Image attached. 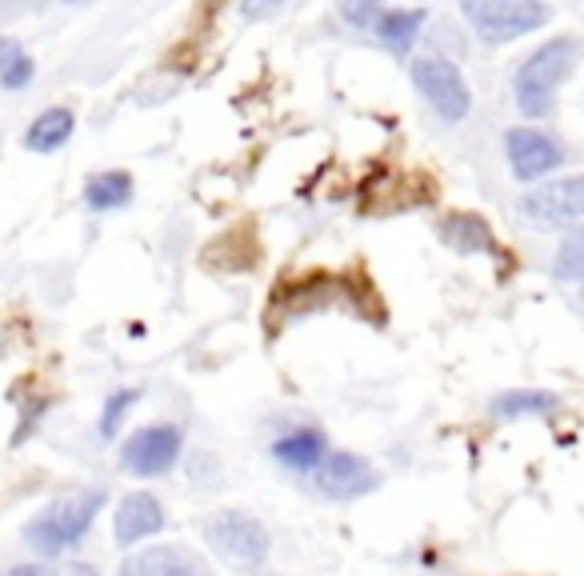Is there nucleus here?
<instances>
[{
  "label": "nucleus",
  "mask_w": 584,
  "mask_h": 576,
  "mask_svg": "<svg viewBox=\"0 0 584 576\" xmlns=\"http://www.w3.org/2000/svg\"><path fill=\"white\" fill-rule=\"evenodd\" d=\"M180 460V428L176 424H149L125 440L120 465L137 477H164Z\"/></svg>",
  "instance_id": "6"
},
{
  "label": "nucleus",
  "mask_w": 584,
  "mask_h": 576,
  "mask_svg": "<svg viewBox=\"0 0 584 576\" xmlns=\"http://www.w3.org/2000/svg\"><path fill=\"white\" fill-rule=\"evenodd\" d=\"M561 404V400L552 397V392H540V388H516V392H501V397L492 400V412L501 416V421H521V416H545Z\"/></svg>",
  "instance_id": "17"
},
{
  "label": "nucleus",
  "mask_w": 584,
  "mask_h": 576,
  "mask_svg": "<svg viewBox=\"0 0 584 576\" xmlns=\"http://www.w3.org/2000/svg\"><path fill=\"white\" fill-rule=\"evenodd\" d=\"M501 4H509V0H460V12H465L468 21H472V28H477V24L489 21V16L501 9Z\"/></svg>",
  "instance_id": "22"
},
{
  "label": "nucleus",
  "mask_w": 584,
  "mask_h": 576,
  "mask_svg": "<svg viewBox=\"0 0 584 576\" xmlns=\"http://www.w3.org/2000/svg\"><path fill=\"white\" fill-rule=\"evenodd\" d=\"M516 209H521V216L533 228H573L584 212V180L569 177V180L540 185V189L525 192Z\"/></svg>",
  "instance_id": "5"
},
{
  "label": "nucleus",
  "mask_w": 584,
  "mask_h": 576,
  "mask_svg": "<svg viewBox=\"0 0 584 576\" xmlns=\"http://www.w3.org/2000/svg\"><path fill=\"white\" fill-rule=\"evenodd\" d=\"M164 529V508L152 493H129L117 508V544L132 549V544L149 541Z\"/></svg>",
  "instance_id": "11"
},
{
  "label": "nucleus",
  "mask_w": 584,
  "mask_h": 576,
  "mask_svg": "<svg viewBox=\"0 0 584 576\" xmlns=\"http://www.w3.org/2000/svg\"><path fill=\"white\" fill-rule=\"evenodd\" d=\"M576 40L573 36H557L549 45H540L533 57L516 69L513 93H516V108L521 117L540 120L552 113V101H557V89H561L576 69Z\"/></svg>",
  "instance_id": "1"
},
{
  "label": "nucleus",
  "mask_w": 584,
  "mask_h": 576,
  "mask_svg": "<svg viewBox=\"0 0 584 576\" xmlns=\"http://www.w3.org/2000/svg\"><path fill=\"white\" fill-rule=\"evenodd\" d=\"M101 508H105V493H93V489L72 493V496H65V501H57L48 513H40L36 520H28V525H24V541H28V549H33L36 556L52 561V556H60L69 544H77L84 532L93 529V520Z\"/></svg>",
  "instance_id": "2"
},
{
  "label": "nucleus",
  "mask_w": 584,
  "mask_h": 576,
  "mask_svg": "<svg viewBox=\"0 0 584 576\" xmlns=\"http://www.w3.org/2000/svg\"><path fill=\"white\" fill-rule=\"evenodd\" d=\"M504 153L516 180H540L564 165V144L540 129H513L504 137Z\"/></svg>",
  "instance_id": "7"
},
{
  "label": "nucleus",
  "mask_w": 584,
  "mask_h": 576,
  "mask_svg": "<svg viewBox=\"0 0 584 576\" xmlns=\"http://www.w3.org/2000/svg\"><path fill=\"white\" fill-rule=\"evenodd\" d=\"M441 240L456 248L460 257H480V252H497V236H492L489 221L477 212H448L441 221Z\"/></svg>",
  "instance_id": "12"
},
{
  "label": "nucleus",
  "mask_w": 584,
  "mask_h": 576,
  "mask_svg": "<svg viewBox=\"0 0 584 576\" xmlns=\"http://www.w3.org/2000/svg\"><path fill=\"white\" fill-rule=\"evenodd\" d=\"M549 21H552V9L545 0H509V4H501V9L492 12L489 21L477 24V36L489 40V45H509L516 36L545 28Z\"/></svg>",
  "instance_id": "8"
},
{
  "label": "nucleus",
  "mask_w": 584,
  "mask_h": 576,
  "mask_svg": "<svg viewBox=\"0 0 584 576\" xmlns=\"http://www.w3.org/2000/svg\"><path fill=\"white\" fill-rule=\"evenodd\" d=\"M72 129H77V117L69 108H45L24 132V149L28 153H57V149H65L72 141Z\"/></svg>",
  "instance_id": "15"
},
{
  "label": "nucleus",
  "mask_w": 584,
  "mask_h": 576,
  "mask_svg": "<svg viewBox=\"0 0 584 576\" xmlns=\"http://www.w3.org/2000/svg\"><path fill=\"white\" fill-rule=\"evenodd\" d=\"M284 0H241V12H245L248 21H260V16H272V12H281Z\"/></svg>",
  "instance_id": "23"
},
{
  "label": "nucleus",
  "mask_w": 584,
  "mask_h": 576,
  "mask_svg": "<svg viewBox=\"0 0 584 576\" xmlns=\"http://www.w3.org/2000/svg\"><path fill=\"white\" fill-rule=\"evenodd\" d=\"M328 452V440L320 428H292L272 445V460L289 472H313Z\"/></svg>",
  "instance_id": "13"
},
{
  "label": "nucleus",
  "mask_w": 584,
  "mask_h": 576,
  "mask_svg": "<svg viewBox=\"0 0 584 576\" xmlns=\"http://www.w3.org/2000/svg\"><path fill=\"white\" fill-rule=\"evenodd\" d=\"M584 272V240L581 236H569L561 248V257L552 265V277H561V281H581Z\"/></svg>",
  "instance_id": "20"
},
{
  "label": "nucleus",
  "mask_w": 584,
  "mask_h": 576,
  "mask_svg": "<svg viewBox=\"0 0 584 576\" xmlns=\"http://www.w3.org/2000/svg\"><path fill=\"white\" fill-rule=\"evenodd\" d=\"M340 16L361 28V33H373L376 16H381V0H340Z\"/></svg>",
  "instance_id": "21"
},
{
  "label": "nucleus",
  "mask_w": 584,
  "mask_h": 576,
  "mask_svg": "<svg viewBox=\"0 0 584 576\" xmlns=\"http://www.w3.org/2000/svg\"><path fill=\"white\" fill-rule=\"evenodd\" d=\"M33 72H36L33 57H24V48L16 40H0V84L9 93L24 89V84L33 81Z\"/></svg>",
  "instance_id": "18"
},
{
  "label": "nucleus",
  "mask_w": 584,
  "mask_h": 576,
  "mask_svg": "<svg viewBox=\"0 0 584 576\" xmlns=\"http://www.w3.org/2000/svg\"><path fill=\"white\" fill-rule=\"evenodd\" d=\"M120 576H212V568L185 544H149L125 561Z\"/></svg>",
  "instance_id": "10"
},
{
  "label": "nucleus",
  "mask_w": 584,
  "mask_h": 576,
  "mask_svg": "<svg viewBox=\"0 0 584 576\" xmlns=\"http://www.w3.org/2000/svg\"><path fill=\"white\" fill-rule=\"evenodd\" d=\"M137 400H141V392H137V388H117V392L105 400V412H101V436L117 433L120 421H125V412H129Z\"/></svg>",
  "instance_id": "19"
},
{
  "label": "nucleus",
  "mask_w": 584,
  "mask_h": 576,
  "mask_svg": "<svg viewBox=\"0 0 584 576\" xmlns=\"http://www.w3.org/2000/svg\"><path fill=\"white\" fill-rule=\"evenodd\" d=\"M316 484H320V493L337 496V501H349V496H361L369 493L376 484L373 469H369V460H361L357 452H325L320 465H316Z\"/></svg>",
  "instance_id": "9"
},
{
  "label": "nucleus",
  "mask_w": 584,
  "mask_h": 576,
  "mask_svg": "<svg viewBox=\"0 0 584 576\" xmlns=\"http://www.w3.org/2000/svg\"><path fill=\"white\" fill-rule=\"evenodd\" d=\"M69 4H72V0H69Z\"/></svg>",
  "instance_id": "26"
},
{
  "label": "nucleus",
  "mask_w": 584,
  "mask_h": 576,
  "mask_svg": "<svg viewBox=\"0 0 584 576\" xmlns=\"http://www.w3.org/2000/svg\"><path fill=\"white\" fill-rule=\"evenodd\" d=\"M4 576H45L36 565H16V568H9Z\"/></svg>",
  "instance_id": "25"
},
{
  "label": "nucleus",
  "mask_w": 584,
  "mask_h": 576,
  "mask_svg": "<svg viewBox=\"0 0 584 576\" xmlns=\"http://www.w3.org/2000/svg\"><path fill=\"white\" fill-rule=\"evenodd\" d=\"M205 541L224 565H241L253 568L269 556V532L257 517L248 513H236V508H224V513H212L205 520Z\"/></svg>",
  "instance_id": "3"
},
{
  "label": "nucleus",
  "mask_w": 584,
  "mask_h": 576,
  "mask_svg": "<svg viewBox=\"0 0 584 576\" xmlns=\"http://www.w3.org/2000/svg\"><path fill=\"white\" fill-rule=\"evenodd\" d=\"M424 28V9H393V12H381L373 24L376 40L393 52V57H405L412 45H417V36Z\"/></svg>",
  "instance_id": "14"
},
{
  "label": "nucleus",
  "mask_w": 584,
  "mask_h": 576,
  "mask_svg": "<svg viewBox=\"0 0 584 576\" xmlns=\"http://www.w3.org/2000/svg\"><path fill=\"white\" fill-rule=\"evenodd\" d=\"M412 84H417V93L433 105V113L448 125L468 117V108H472V89H468L465 72L456 69L453 60L444 57H421L412 60Z\"/></svg>",
  "instance_id": "4"
},
{
  "label": "nucleus",
  "mask_w": 584,
  "mask_h": 576,
  "mask_svg": "<svg viewBox=\"0 0 584 576\" xmlns=\"http://www.w3.org/2000/svg\"><path fill=\"white\" fill-rule=\"evenodd\" d=\"M52 576H101L93 565H84V561H72V565H60Z\"/></svg>",
  "instance_id": "24"
},
{
  "label": "nucleus",
  "mask_w": 584,
  "mask_h": 576,
  "mask_svg": "<svg viewBox=\"0 0 584 576\" xmlns=\"http://www.w3.org/2000/svg\"><path fill=\"white\" fill-rule=\"evenodd\" d=\"M132 200V177L129 173H101L84 185V204L96 212H113V209H125Z\"/></svg>",
  "instance_id": "16"
}]
</instances>
